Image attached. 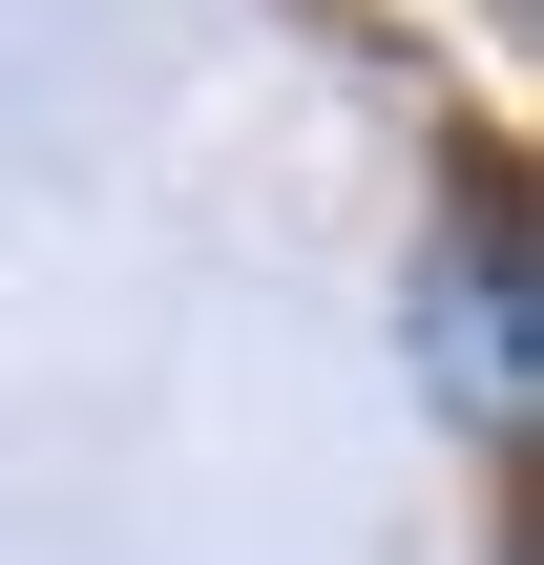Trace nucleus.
<instances>
[{"mask_svg": "<svg viewBox=\"0 0 544 565\" xmlns=\"http://www.w3.org/2000/svg\"><path fill=\"white\" fill-rule=\"evenodd\" d=\"M419 315H440L461 419H482V440H524V231H503V189L461 210V294H419Z\"/></svg>", "mask_w": 544, "mask_h": 565, "instance_id": "1", "label": "nucleus"}]
</instances>
